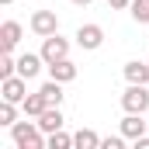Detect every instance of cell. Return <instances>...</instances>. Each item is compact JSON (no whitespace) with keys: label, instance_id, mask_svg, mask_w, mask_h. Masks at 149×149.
I'll return each instance as SVG.
<instances>
[{"label":"cell","instance_id":"cell-18","mask_svg":"<svg viewBox=\"0 0 149 149\" xmlns=\"http://www.w3.org/2000/svg\"><path fill=\"white\" fill-rule=\"evenodd\" d=\"M14 73H17V59L10 52H3L0 56V80H7V76H14Z\"/></svg>","mask_w":149,"mask_h":149},{"label":"cell","instance_id":"cell-7","mask_svg":"<svg viewBox=\"0 0 149 149\" xmlns=\"http://www.w3.org/2000/svg\"><path fill=\"white\" fill-rule=\"evenodd\" d=\"M149 132V121L142 118V114H135V111H125V118H121V135L125 139H139V135H146Z\"/></svg>","mask_w":149,"mask_h":149},{"label":"cell","instance_id":"cell-17","mask_svg":"<svg viewBox=\"0 0 149 149\" xmlns=\"http://www.w3.org/2000/svg\"><path fill=\"white\" fill-rule=\"evenodd\" d=\"M132 17L139 21V24H149V0H132Z\"/></svg>","mask_w":149,"mask_h":149},{"label":"cell","instance_id":"cell-20","mask_svg":"<svg viewBox=\"0 0 149 149\" xmlns=\"http://www.w3.org/2000/svg\"><path fill=\"white\" fill-rule=\"evenodd\" d=\"M125 146V135H108V139H101V149H121Z\"/></svg>","mask_w":149,"mask_h":149},{"label":"cell","instance_id":"cell-11","mask_svg":"<svg viewBox=\"0 0 149 149\" xmlns=\"http://www.w3.org/2000/svg\"><path fill=\"white\" fill-rule=\"evenodd\" d=\"M66 125V118H63V111L59 108H45V111L38 114V128L45 132V135H52V132H59Z\"/></svg>","mask_w":149,"mask_h":149},{"label":"cell","instance_id":"cell-22","mask_svg":"<svg viewBox=\"0 0 149 149\" xmlns=\"http://www.w3.org/2000/svg\"><path fill=\"white\" fill-rule=\"evenodd\" d=\"M70 3H76V7H87V3H90V0H70Z\"/></svg>","mask_w":149,"mask_h":149},{"label":"cell","instance_id":"cell-8","mask_svg":"<svg viewBox=\"0 0 149 149\" xmlns=\"http://www.w3.org/2000/svg\"><path fill=\"white\" fill-rule=\"evenodd\" d=\"M42 66H49L45 59H42V52H24V56H17V73L24 76V80H35L42 73Z\"/></svg>","mask_w":149,"mask_h":149},{"label":"cell","instance_id":"cell-16","mask_svg":"<svg viewBox=\"0 0 149 149\" xmlns=\"http://www.w3.org/2000/svg\"><path fill=\"white\" fill-rule=\"evenodd\" d=\"M45 142H49V149H70V146H73V135H66V132L59 128V132H52Z\"/></svg>","mask_w":149,"mask_h":149},{"label":"cell","instance_id":"cell-9","mask_svg":"<svg viewBox=\"0 0 149 149\" xmlns=\"http://www.w3.org/2000/svg\"><path fill=\"white\" fill-rule=\"evenodd\" d=\"M76 73H80V70H76V63L70 59V56H66V59H59V63H49V76H52V80H59V83H73Z\"/></svg>","mask_w":149,"mask_h":149},{"label":"cell","instance_id":"cell-3","mask_svg":"<svg viewBox=\"0 0 149 149\" xmlns=\"http://www.w3.org/2000/svg\"><path fill=\"white\" fill-rule=\"evenodd\" d=\"M66 56H70V38H63L59 31L49 35V38H42V59L45 63H59Z\"/></svg>","mask_w":149,"mask_h":149},{"label":"cell","instance_id":"cell-4","mask_svg":"<svg viewBox=\"0 0 149 149\" xmlns=\"http://www.w3.org/2000/svg\"><path fill=\"white\" fill-rule=\"evenodd\" d=\"M28 28H31L38 38H49V35L59 31V17H56V10H35L31 21H28Z\"/></svg>","mask_w":149,"mask_h":149},{"label":"cell","instance_id":"cell-2","mask_svg":"<svg viewBox=\"0 0 149 149\" xmlns=\"http://www.w3.org/2000/svg\"><path fill=\"white\" fill-rule=\"evenodd\" d=\"M121 108L135 111V114H146L149 111V83H128L125 94H121Z\"/></svg>","mask_w":149,"mask_h":149},{"label":"cell","instance_id":"cell-10","mask_svg":"<svg viewBox=\"0 0 149 149\" xmlns=\"http://www.w3.org/2000/svg\"><path fill=\"white\" fill-rule=\"evenodd\" d=\"M21 35H24V28L17 21H3L0 24V45H3V52H14L17 42H21Z\"/></svg>","mask_w":149,"mask_h":149},{"label":"cell","instance_id":"cell-5","mask_svg":"<svg viewBox=\"0 0 149 149\" xmlns=\"http://www.w3.org/2000/svg\"><path fill=\"white\" fill-rule=\"evenodd\" d=\"M0 94H3V101H10V104H21L24 97H28V80L21 73L7 76V80H0Z\"/></svg>","mask_w":149,"mask_h":149},{"label":"cell","instance_id":"cell-14","mask_svg":"<svg viewBox=\"0 0 149 149\" xmlns=\"http://www.w3.org/2000/svg\"><path fill=\"white\" fill-rule=\"evenodd\" d=\"M38 90L45 94L49 108H59V104H63V97H66V94H63V83H59V80H52V76H49V83H42Z\"/></svg>","mask_w":149,"mask_h":149},{"label":"cell","instance_id":"cell-12","mask_svg":"<svg viewBox=\"0 0 149 149\" xmlns=\"http://www.w3.org/2000/svg\"><path fill=\"white\" fill-rule=\"evenodd\" d=\"M125 80L128 83H149V59L146 63H139V59H132V63H125Z\"/></svg>","mask_w":149,"mask_h":149},{"label":"cell","instance_id":"cell-1","mask_svg":"<svg viewBox=\"0 0 149 149\" xmlns=\"http://www.w3.org/2000/svg\"><path fill=\"white\" fill-rule=\"evenodd\" d=\"M10 139L17 149H45V132L38 128V121H14L10 125Z\"/></svg>","mask_w":149,"mask_h":149},{"label":"cell","instance_id":"cell-13","mask_svg":"<svg viewBox=\"0 0 149 149\" xmlns=\"http://www.w3.org/2000/svg\"><path fill=\"white\" fill-rule=\"evenodd\" d=\"M49 108V101H45V94L42 90H35V94H28L24 101H21V111L28 114V118H38V114Z\"/></svg>","mask_w":149,"mask_h":149},{"label":"cell","instance_id":"cell-21","mask_svg":"<svg viewBox=\"0 0 149 149\" xmlns=\"http://www.w3.org/2000/svg\"><path fill=\"white\" fill-rule=\"evenodd\" d=\"M111 3V10H125V7H132V0H108Z\"/></svg>","mask_w":149,"mask_h":149},{"label":"cell","instance_id":"cell-15","mask_svg":"<svg viewBox=\"0 0 149 149\" xmlns=\"http://www.w3.org/2000/svg\"><path fill=\"white\" fill-rule=\"evenodd\" d=\"M73 146L76 149H101V135H97L94 128H80L73 135Z\"/></svg>","mask_w":149,"mask_h":149},{"label":"cell","instance_id":"cell-6","mask_svg":"<svg viewBox=\"0 0 149 149\" xmlns=\"http://www.w3.org/2000/svg\"><path fill=\"white\" fill-rule=\"evenodd\" d=\"M73 38H76V45H80V49L94 52V49H101V45H104V28H101V24H80Z\"/></svg>","mask_w":149,"mask_h":149},{"label":"cell","instance_id":"cell-23","mask_svg":"<svg viewBox=\"0 0 149 149\" xmlns=\"http://www.w3.org/2000/svg\"><path fill=\"white\" fill-rule=\"evenodd\" d=\"M0 3H14V0H0Z\"/></svg>","mask_w":149,"mask_h":149},{"label":"cell","instance_id":"cell-19","mask_svg":"<svg viewBox=\"0 0 149 149\" xmlns=\"http://www.w3.org/2000/svg\"><path fill=\"white\" fill-rule=\"evenodd\" d=\"M14 118H17V104H10V101H3L0 104V125H14Z\"/></svg>","mask_w":149,"mask_h":149}]
</instances>
